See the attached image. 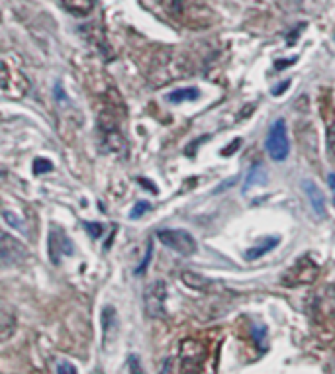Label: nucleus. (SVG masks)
<instances>
[{
    "label": "nucleus",
    "instance_id": "nucleus-4",
    "mask_svg": "<svg viewBox=\"0 0 335 374\" xmlns=\"http://www.w3.org/2000/svg\"><path fill=\"white\" fill-rule=\"evenodd\" d=\"M157 239L161 241L165 247H169L171 251L183 257L196 253V241L185 229H161L157 231Z\"/></svg>",
    "mask_w": 335,
    "mask_h": 374
},
{
    "label": "nucleus",
    "instance_id": "nucleus-2",
    "mask_svg": "<svg viewBox=\"0 0 335 374\" xmlns=\"http://www.w3.org/2000/svg\"><path fill=\"white\" fill-rule=\"evenodd\" d=\"M98 135H100V145L104 151L120 153L126 149V139L120 130V118L110 106L104 108L98 116Z\"/></svg>",
    "mask_w": 335,
    "mask_h": 374
},
{
    "label": "nucleus",
    "instance_id": "nucleus-20",
    "mask_svg": "<svg viewBox=\"0 0 335 374\" xmlns=\"http://www.w3.org/2000/svg\"><path fill=\"white\" fill-rule=\"evenodd\" d=\"M325 141H327V153L335 159V121L327 126V139Z\"/></svg>",
    "mask_w": 335,
    "mask_h": 374
},
{
    "label": "nucleus",
    "instance_id": "nucleus-24",
    "mask_svg": "<svg viewBox=\"0 0 335 374\" xmlns=\"http://www.w3.org/2000/svg\"><path fill=\"white\" fill-rule=\"evenodd\" d=\"M296 61H298V57H290V59H279V61L275 63V69H277V71H282V69L294 65Z\"/></svg>",
    "mask_w": 335,
    "mask_h": 374
},
{
    "label": "nucleus",
    "instance_id": "nucleus-8",
    "mask_svg": "<svg viewBox=\"0 0 335 374\" xmlns=\"http://www.w3.org/2000/svg\"><path fill=\"white\" fill-rule=\"evenodd\" d=\"M267 153L275 161H284L288 157V151H290V145H288V134H286V121L277 120L267 134Z\"/></svg>",
    "mask_w": 335,
    "mask_h": 374
},
{
    "label": "nucleus",
    "instance_id": "nucleus-28",
    "mask_svg": "<svg viewBox=\"0 0 335 374\" xmlns=\"http://www.w3.org/2000/svg\"><path fill=\"white\" fill-rule=\"evenodd\" d=\"M327 183H330V187L334 188L335 190V173L334 174H330V178H327Z\"/></svg>",
    "mask_w": 335,
    "mask_h": 374
},
{
    "label": "nucleus",
    "instance_id": "nucleus-19",
    "mask_svg": "<svg viewBox=\"0 0 335 374\" xmlns=\"http://www.w3.org/2000/svg\"><path fill=\"white\" fill-rule=\"evenodd\" d=\"M149 210H151V204L149 202H137L134 208H132V212H130V218L137 220V218H141L143 214H148Z\"/></svg>",
    "mask_w": 335,
    "mask_h": 374
},
{
    "label": "nucleus",
    "instance_id": "nucleus-3",
    "mask_svg": "<svg viewBox=\"0 0 335 374\" xmlns=\"http://www.w3.org/2000/svg\"><path fill=\"white\" fill-rule=\"evenodd\" d=\"M206 357V347L196 339H185L178 351L176 374H200L202 362Z\"/></svg>",
    "mask_w": 335,
    "mask_h": 374
},
{
    "label": "nucleus",
    "instance_id": "nucleus-12",
    "mask_svg": "<svg viewBox=\"0 0 335 374\" xmlns=\"http://www.w3.org/2000/svg\"><path fill=\"white\" fill-rule=\"evenodd\" d=\"M267 183V171H265V165L263 163H257L253 165L251 169H249V173H247V178H245V185H243V192H249L251 187H261V185H265Z\"/></svg>",
    "mask_w": 335,
    "mask_h": 374
},
{
    "label": "nucleus",
    "instance_id": "nucleus-9",
    "mask_svg": "<svg viewBox=\"0 0 335 374\" xmlns=\"http://www.w3.org/2000/svg\"><path fill=\"white\" fill-rule=\"evenodd\" d=\"M0 91L10 96H24L27 91L26 77L4 61H0Z\"/></svg>",
    "mask_w": 335,
    "mask_h": 374
},
{
    "label": "nucleus",
    "instance_id": "nucleus-18",
    "mask_svg": "<svg viewBox=\"0 0 335 374\" xmlns=\"http://www.w3.org/2000/svg\"><path fill=\"white\" fill-rule=\"evenodd\" d=\"M54 169V163L47 159H43V157H38V159L34 161V173L36 174H43L47 173V171H51Z\"/></svg>",
    "mask_w": 335,
    "mask_h": 374
},
{
    "label": "nucleus",
    "instance_id": "nucleus-13",
    "mask_svg": "<svg viewBox=\"0 0 335 374\" xmlns=\"http://www.w3.org/2000/svg\"><path fill=\"white\" fill-rule=\"evenodd\" d=\"M279 243H281V237H279V235H275V237H267V239H263L261 245H255V247H251V249H247V251H245V259H247V261L261 259V257H265L268 251H273Z\"/></svg>",
    "mask_w": 335,
    "mask_h": 374
},
{
    "label": "nucleus",
    "instance_id": "nucleus-11",
    "mask_svg": "<svg viewBox=\"0 0 335 374\" xmlns=\"http://www.w3.org/2000/svg\"><path fill=\"white\" fill-rule=\"evenodd\" d=\"M302 187H304V192H306L310 204H312V210L316 212V215L325 218L327 215V212H325V198H323L322 190L318 188V185L314 180H304Z\"/></svg>",
    "mask_w": 335,
    "mask_h": 374
},
{
    "label": "nucleus",
    "instance_id": "nucleus-15",
    "mask_svg": "<svg viewBox=\"0 0 335 374\" xmlns=\"http://www.w3.org/2000/svg\"><path fill=\"white\" fill-rule=\"evenodd\" d=\"M102 323H104V343H110L114 339V335L118 331V320H116V312L114 307H106L104 316H102Z\"/></svg>",
    "mask_w": 335,
    "mask_h": 374
},
{
    "label": "nucleus",
    "instance_id": "nucleus-16",
    "mask_svg": "<svg viewBox=\"0 0 335 374\" xmlns=\"http://www.w3.org/2000/svg\"><path fill=\"white\" fill-rule=\"evenodd\" d=\"M61 4L77 16H89L94 8V0H61Z\"/></svg>",
    "mask_w": 335,
    "mask_h": 374
},
{
    "label": "nucleus",
    "instance_id": "nucleus-17",
    "mask_svg": "<svg viewBox=\"0 0 335 374\" xmlns=\"http://www.w3.org/2000/svg\"><path fill=\"white\" fill-rule=\"evenodd\" d=\"M183 282L190 286V288H196V290H206L208 286H210V281L208 279H204L200 274H196V272H183Z\"/></svg>",
    "mask_w": 335,
    "mask_h": 374
},
{
    "label": "nucleus",
    "instance_id": "nucleus-23",
    "mask_svg": "<svg viewBox=\"0 0 335 374\" xmlns=\"http://www.w3.org/2000/svg\"><path fill=\"white\" fill-rule=\"evenodd\" d=\"M255 337V343L259 345V347H265V337H267V329L265 327H259V331H253Z\"/></svg>",
    "mask_w": 335,
    "mask_h": 374
},
{
    "label": "nucleus",
    "instance_id": "nucleus-27",
    "mask_svg": "<svg viewBox=\"0 0 335 374\" xmlns=\"http://www.w3.org/2000/svg\"><path fill=\"white\" fill-rule=\"evenodd\" d=\"M288 84H290V82H284V84H281V86H279V89H277V91H275V94H277V96H279V94H281L282 91H284V89H288Z\"/></svg>",
    "mask_w": 335,
    "mask_h": 374
},
{
    "label": "nucleus",
    "instance_id": "nucleus-7",
    "mask_svg": "<svg viewBox=\"0 0 335 374\" xmlns=\"http://www.w3.org/2000/svg\"><path fill=\"white\" fill-rule=\"evenodd\" d=\"M47 253L54 265H61V261L65 257H71L75 253V245L69 239V235L59 226L49 227V235H47Z\"/></svg>",
    "mask_w": 335,
    "mask_h": 374
},
{
    "label": "nucleus",
    "instance_id": "nucleus-10",
    "mask_svg": "<svg viewBox=\"0 0 335 374\" xmlns=\"http://www.w3.org/2000/svg\"><path fill=\"white\" fill-rule=\"evenodd\" d=\"M165 300H167V284L155 281L146 290V312L151 318H165Z\"/></svg>",
    "mask_w": 335,
    "mask_h": 374
},
{
    "label": "nucleus",
    "instance_id": "nucleus-25",
    "mask_svg": "<svg viewBox=\"0 0 335 374\" xmlns=\"http://www.w3.org/2000/svg\"><path fill=\"white\" fill-rule=\"evenodd\" d=\"M57 373L59 374H77V369H75L71 362H61V364H59V369H57Z\"/></svg>",
    "mask_w": 335,
    "mask_h": 374
},
{
    "label": "nucleus",
    "instance_id": "nucleus-22",
    "mask_svg": "<svg viewBox=\"0 0 335 374\" xmlns=\"http://www.w3.org/2000/svg\"><path fill=\"white\" fill-rule=\"evenodd\" d=\"M151 253H153V245H151V241L148 243V251H146V257H143V261L139 263V267L135 268V274H143L149 267V261H151Z\"/></svg>",
    "mask_w": 335,
    "mask_h": 374
},
{
    "label": "nucleus",
    "instance_id": "nucleus-6",
    "mask_svg": "<svg viewBox=\"0 0 335 374\" xmlns=\"http://www.w3.org/2000/svg\"><path fill=\"white\" fill-rule=\"evenodd\" d=\"M27 257L26 245L0 229V267H16Z\"/></svg>",
    "mask_w": 335,
    "mask_h": 374
},
{
    "label": "nucleus",
    "instance_id": "nucleus-21",
    "mask_svg": "<svg viewBox=\"0 0 335 374\" xmlns=\"http://www.w3.org/2000/svg\"><path fill=\"white\" fill-rule=\"evenodd\" d=\"M82 227L91 233V237H94V239H98L100 235H102V231H104V227H102V224H96V222H84L82 224Z\"/></svg>",
    "mask_w": 335,
    "mask_h": 374
},
{
    "label": "nucleus",
    "instance_id": "nucleus-26",
    "mask_svg": "<svg viewBox=\"0 0 335 374\" xmlns=\"http://www.w3.org/2000/svg\"><path fill=\"white\" fill-rule=\"evenodd\" d=\"M130 371H132V374H141L139 359H137L135 355H132V357H130Z\"/></svg>",
    "mask_w": 335,
    "mask_h": 374
},
{
    "label": "nucleus",
    "instance_id": "nucleus-14",
    "mask_svg": "<svg viewBox=\"0 0 335 374\" xmlns=\"http://www.w3.org/2000/svg\"><path fill=\"white\" fill-rule=\"evenodd\" d=\"M200 91L194 89V86H188V89H178L173 93L167 94V100L173 102V104H181V102H192V100H198Z\"/></svg>",
    "mask_w": 335,
    "mask_h": 374
},
{
    "label": "nucleus",
    "instance_id": "nucleus-5",
    "mask_svg": "<svg viewBox=\"0 0 335 374\" xmlns=\"http://www.w3.org/2000/svg\"><path fill=\"white\" fill-rule=\"evenodd\" d=\"M320 274V267L310 259V257H302L298 259L292 267L288 268L282 277V284L286 286H298V284H312Z\"/></svg>",
    "mask_w": 335,
    "mask_h": 374
},
{
    "label": "nucleus",
    "instance_id": "nucleus-1",
    "mask_svg": "<svg viewBox=\"0 0 335 374\" xmlns=\"http://www.w3.org/2000/svg\"><path fill=\"white\" fill-rule=\"evenodd\" d=\"M165 14L190 30H204L212 26L214 12L206 0H159Z\"/></svg>",
    "mask_w": 335,
    "mask_h": 374
}]
</instances>
